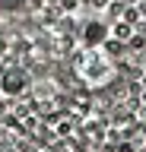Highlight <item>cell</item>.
I'll return each instance as SVG.
<instances>
[{
  "instance_id": "1",
  "label": "cell",
  "mask_w": 146,
  "mask_h": 152,
  "mask_svg": "<svg viewBox=\"0 0 146 152\" xmlns=\"http://www.w3.org/2000/svg\"><path fill=\"white\" fill-rule=\"evenodd\" d=\"M76 76L89 89H105L114 79V60L105 48H86L76 57Z\"/></svg>"
}]
</instances>
